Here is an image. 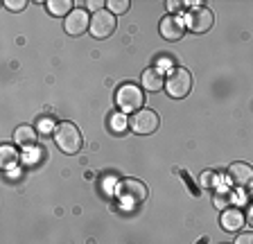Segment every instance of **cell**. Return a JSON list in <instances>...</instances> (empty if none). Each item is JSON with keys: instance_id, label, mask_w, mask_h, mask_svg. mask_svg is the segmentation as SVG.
I'll return each instance as SVG.
<instances>
[{"instance_id": "5b68a950", "label": "cell", "mask_w": 253, "mask_h": 244, "mask_svg": "<svg viewBox=\"0 0 253 244\" xmlns=\"http://www.w3.org/2000/svg\"><path fill=\"white\" fill-rule=\"evenodd\" d=\"M215 25V14H212L208 7H204V5H197L192 11H188V16H185V27L188 30H192V32H197V34H204V32H208L211 27Z\"/></svg>"}, {"instance_id": "30bf717a", "label": "cell", "mask_w": 253, "mask_h": 244, "mask_svg": "<svg viewBox=\"0 0 253 244\" xmlns=\"http://www.w3.org/2000/svg\"><path fill=\"white\" fill-rule=\"evenodd\" d=\"M158 32L165 41H179L185 32V23L181 21L179 16H165L161 21V27H158Z\"/></svg>"}, {"instance_id": "6da1fadb", "label": "cell", "mask_w": 253, "mask_h": 244, "mask_svg": "<svg viewBox=\"0 0 253 244\" xmlns=\"http://www.w3.org/2000/svg\"><path fill=\"white\" fill-rule=\"evenodd\" d=\"M116 197L125 210H136V208L142 206L145 199H147V186L138 179H125L118 183Z\"/></svg>"}, {"instance_id": "4fadbf2b", "label": "cell", "mask_w": 253, "mask_h": 244, "mask_svg": "<svg viewBox=\"0 0 253 244\" xmlns=\"http://www.w3.org/2000/svg\"><path fill=\"white\" fill-rule=\"evenodd\" d=\"M14 143L21 145V147H34V143H37V129L30 127V124H21L14 131Z\"/></svg>"}, {"instance_id": "52a82bcc", "label": "cell", "mask_w": 253, "mask_h": 244, "mask_svg": "<svg viewBox=\"0 0 253 244\" xmlns=\"http://www.w3.org/2000/svg\"><path fill=\"white\" fill-rule=\"evenodd\" d=\"M90 34L95 39H106L116 32V16L111 14L109 9H100L95 11L93 18H90Z\"/></svg>"}, {"instance_id": "d6986e66", "label": "cell", "mask_w": 253, "mask_h": 244, "mask_svg": "<svg viewBox=\"0 0 253 244\" xmlns=\"http://www.w3.org/2000/svg\"><path fill=\"white\" fill-rule=\"evenodd\" d=\"M126 124H129V120H126L125 116H111V127H113V131H122Z\"/></svg>"}, {"instance_id": "3957f363", "label": "cell", "mask_w": 253, "mask_h": 244, "mask_svg": "<svg viewBox=\"0 0 253 244\" xmlns=\"http://www.w3.org/2000/svg\"><path fill=\"white\" fill-rule=\"evenodd\" d=\"M165 90H168V95L174 97V100H183L190 90H192V75L185 68H174L168 75V80H165Z\"/></svg>"}, {"instance_id": "8fae6325", "label": "cell", "mask_w": 253, "mask_h": 244, "mask_svg": "<svg viewBox=\"0 0 253 244\" xmlns=\"http://www.w3.org/2000/svg\"><path fill=\"white\" fill-rule=\"evenodd\" d=\"M244 212L240 210V208H226V210L221 212V226H224V231H231V233H237L240 228L244 226Z\"/></svg>"}, {"instance_id": "7a4b0ae2", "label": "cell", "mask_w": 253, "mask_h": 244, "mask_svg": "<svg viewBox=\"0 0 253 244\" xmlns=\"http://www.w3.org/2000/svg\"><path fill=\"white\" fill-rule=\"evenodd\" d=\"M54 143L61 149L63 154H77L82 145H84V138H82V131L75 127L73 122H61L57 129H54Z\"/></svg>"}, {"instance_id": "44dd1931", "label": "cell", "mask_w": 253, "mask_h": 244, "mask_svg": "<svg viewBox=\"0 0 253 244\" xmlns=\"http://www.w3.org/2000/svg\"><path fill=\"white\" fill-rule=\"evenodd\" d=\"M54 120H50V118H43L41 120V131H52L54 133Z\"/></svg>"}, {"instance_id": "277c9868", "label": "cell", "mask_w": 253, "mask_h": 244, "mask_svg": "<svg viewBox=\"0 0 253 244\" xmlns=\"http://www.w3.org/2000/svg\"><path fill=\"white\" fill-rule=\"evenodd\" d=\"M116 102L120 106L122 111L126 113H136L142 109V102H145V95H142V90L133 84H125L118 88L116 93Z\"/></svg>"}, {"instance_id": "e0dca14e", "label": "cell", "mask_w": 253, "mask_h": 244, "mask_svg": "<svg viewBox=\"0 0 253 244\" xmlns=\"http://www.w3.org/2000/svg\"><path fill=\"white\" fill-rule=\"evenodd\" d=\"M129 5H131L129 0H109V2H106L111 14H122V11L129 9Z\"/></svg>"}, {"instance_id": "cb8c5ba5", "label": "cell", "mask_w": 253, "mask_h": 244, "mask_svg": "<svg viewBox=\"0 0 253 244\" xmlns=\"http://www.w3.org/2000/svg\"><path fill=\"white\" fill-rule=\"evenodd\" d=\"M247 219H249V222H251V226H253V206L249 208V215H247Z\"/></svg>"}, {"instance_id": "9c48e42d", "label": "cell", "mask_w": 253, "mask_h": 244, "mask_svg": "<svg viewBox=\"0 0 253 244\" xmlns=\"http://www.w3.org/2000/svg\"><path fill=\"white\" fill-rule=\"evenodd\" d=\"M228 179H231L233 186L237 188H247L253 183V167L249 163H242V161H237L228 167Z\"/></svg>"}, {"instance_id": "9a60e30c", "label": "cell", "mask_w": 253, "mask_h": 244, "mask_svg": "<svg viewBox=\"0 0 253 244\" xmlns=\"http://www.w3.org/2000/svg\"><path fill=\"white\" fill-rule=\"evenodd\" d=\"M0 154H2V165H5V167H14V165L18 163V159H21V156L16 154V149L9 147V145H2Z\"/></svg>"}, {"instance_id": "8992f818", "label": "cell", "mask_w": 253, "mask_h": 244, "mask_svg": "<svg viewBox=\"0 0 253 244\" xmlns=\"http://www.w3.org/2000/svg\"><path fill=\"white\" fill-rule=\"evenodd\" d=\"M158 124H161L158 116L154 111H149V109H140V111H136L129 118V127H131V131L138 133V136H149V133H154L158 129Z\"/></svg>"}, {"instance_id": "ffe728a7", "label": "cell", "mask_w": 253, "mask_h": 244, "mask_svg": "<svg viewBox=\"0 0 253 244\" xmlns=\"http://www.w3.org/2000/svg\"><path fill=\"white\" fill-rule=\"evenodd\" d=\"M5 7L7 9H11V11H21V9H25L27 7V2L25 0H5Z\"/></svg>"}, {"instance_id": "2e32d148", "label": "cell", "mask_w": 253, "mask_h": 244, "mask_svg": "<svg viewBox=\"0 0 253 244\" xmlns=\"http://www.w3.org/2000/svg\"><path fill=\"white\" fill-rule=\"evenodd\" d=\"M219 183H221L219 172L208 170V172H204V176H201V186H206V188H219Z\"/></svg>"}, {"instance_id": "5bb4252c", "label": "cell", "mask_w": 253, "mask_h": 244, "mask_svg": "<svg viewBox=\"0 0 253 244\" xmlns=\"http://www.w3.org/2000/svg\"><path fill=\"white\" fill-rule=\"evenodd\" d=\"M45 7L52 16H68L70 9H73V2L70 0H47Z\"/></svg>"}, {"instance_id": "ac0fdd59", "label": "cell", "mask_w": 253, "mask_h": 244, "mask_svg": "<svg viewBox=\"0 0 253 244\" xmlns=\"http://www.w3.org/2000/svg\"><path fill=\"white\" fill-rule=\"evenodd\" d=\"M228 202H231V195H228L226 190H219V195L215 197V206L217 208H233V206H228Z\"/></svg>"}, {"instance_id": "7c38bea8", "label": "cell", "mask_w": 253, "mask_h": 244, "mask_svg": "<svg viewBox=\"0 0 253 244\" xmlns=\"http://www.w3.org/2000/svg\"><path fill=\"white\" fill-rule=\"evenodd\" d=\"M142 86L149 90V93H158V90L165 86V77L158 68H147L142 73Z\"/></svg>"}, {"instance_id": "ba28073f", "label": "cell", "mask_w": 253, "mask_h": 244, "mask_svg": "<svg viewBox=\"0 0 253 244\" xmlns=\"http://www.w3.org/2000/svg\"><path fill=\"white\" fill-rule=\"evenodd\" d=\"M63 27H66V32H68L70 37H82L86 30H90L88 11L86 9H73L68 16H66Z\"/></svg>"}, {"instance_id": "7402d4cb", "label": "cell", "mask_w": 253, "mask_h": 244, "mask_svg": "<svg viewBox=\"0 0 253 244\" xmlns=\"http://www.w3.org/2000/svg\"><path fill=\"white\" fill-rule=\"evenodd\" d=\"M235 244H253V233H242L237 235V242Z\"/></svg>"}, {"instance_id": "603a6c76", "label": "cell", "mask_w": 253, "mask_h": 244, "mask_svg": "<svg viewBox=\"0 0 253 244\" xmlns=\"http://www.w3.org/2000/svg\"><path fill=\"white\" fill-rule=\"evenodd\" d=\"M106 2H102V0H88V2H86V7H88V9H97L100 11V7H104Z\"/></svg>"}, {"instance_id": "d4e9b609", "label": "cell", "mask_w": 253, "mask_h": 244, "mask_svg": "<svg viewBox=\"0 0 253 244\" xmlns=\"http://www.w3.org/2000/svg\"><path fill=\"white\" fill-rule=\"evenodd\" d=\"M221 244H231V242H221Z\"/></svg>"}]
</instances>
